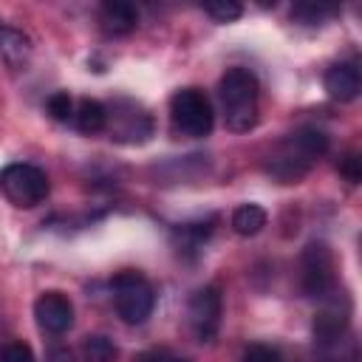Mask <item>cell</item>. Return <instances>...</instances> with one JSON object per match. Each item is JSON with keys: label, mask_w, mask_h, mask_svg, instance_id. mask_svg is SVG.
<instances>
[{"label": "cell", "mask_w": 362, "mask_h": 362, "mask_svg": "<svg viewBox=\"0 0 362 362\" xmlns=\"http://www.w3.org/2000/svg\"><path fill=\"white\" fill-rule=\"evenodd\" d=\"M74 127L79 133H102L105 130V105L96 99H82L74 105Z\"/></svg>", "instance_id": "5bb4252c"}, {"label": "cell", "mask_w": 362, "mask_h": 362, "mask_svg": "<svg viewBox=\"0 0 362 362\" xmlns=\"http://www.w3.org/2000/svg\"><path fill=\"white\" fill-rule=\"evenodd\" d=\"M204 11L212 17V20H218V23H232V20H238L240 14H243V8H240V3H232V0H221V3H206L204 6Z\"/></svg>", "instance_id": "ac0fdd59"}, {"label": "cell", "mask_w": 362, "mask_h": 362, "mask_svg": "<svg viewBox=\"0 0 362 362\" xmlns=\"http://www.w3.org/2000/svg\"><path fill=\"white\" fill-rule=\"evenodd\" d=\"M0 189L14 206L31 209L48 198L51 187H48V175L40 167L25 161H11L0 170Z\"/></svg>", "instance_id": "8992f818"}, {"label": "cell", "mask_w": 362, "mask_h": 362, "mask_svg": "<svg viewBox=\"0 0 362 362\" xmlns=\"http://www.w3.org/2000/svg\"><path fill=\"white\" fill-rule=\"evenodd\" d=\"M99 23H102V31H105V34L124 37V34H130V31L139 25V11H136L133 3L110 0V3H102V8H99Z\"/></svg>", "instance_id": "7c38bea8"}, {"label": "cell", "mask_w": 362, "mask_h": 362, "mask_svg": "<svg viewBox=\"0 0 362 362\" xmlns=\"http://www.w3.org/2000/svg\"><path fill=\"white\" fill-rule=\"evenodd\" d=\"M212 124H215V113H212V105L204 90L181 88L170 96V127L175 136L204 139V136H209Z\"/></svg>", "instance_id": "3957f363"}, {"label": "cell", "mask_w": 362, "mask_h": 362, "mask_svg": "<svg viewBox=\"0 0 362 362\" xmlns=\"http://www.w3.org/2000/svg\"><path fill=\"white\" fill-rule=\"evenodd\" d=\"M45 107H48L51 119H57V122H71V119H74V99H71L65 90L51 93L48 102H45Z\"/></svg>", "instance_id": "e0dca14e"}, {"label": "cell", "mask_w": 362, "mask_h": 362, "mask_svg": "<svg viewBox=\"0 0 362 362\" xmlns=\"http://www.w3.org/2000/svg\"><path fill=\"white\" fill-rule=\"evenodd\" d=\"M240 362H283V356H280L277 348H272L266 342H255V345H249L243 351V359Z\"/></svg>", "instance_id": "ffe728a7"}, {"label": "cell", "mask_w": 362, "mask_h": 362, "mask_svg": "<svg viewBox=\"0 0 362 362\" xmlns=\"http://www.w3.org/2000/svg\"><path fill=\"white\" fill-rule=\"evenodd\" d=\"M82 359L85 362H113L116 359V345L107 337H102V334L85 337V342H82Z\"/></svg>", "instance_id": "2e32d148"}, {"label": "cell", "mask_w": 362, "mask_h": 362, "mask_svg": "<svg viewBox=\"0 0 362 362\" xmlns=\"http://www.w3.org/2000/svg\"><path fill=\"white\" fill-rule=\"evenodd\" d=\"M136 362H184V359H175V356H170L167 351H158V348H153V351H144V354H139V356H136Z\"/></svg>", "instance_id": "603a6c76"}, {"label": "cell", "mask_w": 362, "mask_h": 362, "mask_svg": "<svg viewBox=\"0 0 362 362\" xmlns=\"http://www.w3.org/2000/svg\"><path fill=\"white\" fill-rule=\"evenodd\" d=\"M0 54L6 57V62L11 68H23L31 57L28 34H23L20 28H11V25H0Z\"/></svg>", "instance_id": "4fadbf2b"}, {"label": "cell", "mask_w": 362, "mask_h": 362, "mask_svg": "<svg viewBox=\"0 0 362 362\" xmlns=\"http://www.w3.org/2000/svg\"><path fill=\"white\" fill-rule=\"evenodd\" d=\"M325 17H331V8H322V6H297V8H291V20L303 23V25H320Z\"/></svg>", "instance_id": "d6986e66"}, {"label": "cell", "mask_w": 362, "mask_h": 362, "mask_svg": "<svg viewBox=\"0 0 362 362\" xmlns=\"http://www.w3.org/2000/svg\"><path fill=\"white\" fill-rule=\"evenodd\" d=\"M322 88L337 102H351L359 93V68L354 62H334L322 74Z\"/></svg>", "instance_id": "30bf717a"}, {"label": "cell", "mask_w": 362, "mask_h": 362, "mask_svg": "<svg viewBox=\"0 0 362 362\" xmlns=\"http://www.w3.org/2000/svg\"><path fill=\"white\" fill-rule=\"evenodd\" d=\"M156 130L153 116L133 99H113L105 105V133L122 144H144Z\"/></svg>", "instance_id": "5b68a950"}, {"label": "cell", "mask_w": 362, "mask_h": 362, "mask_svg": "<svg viewBox=\"0 0 362 362\" xmlns=\"http://www.w3.org/2000/svg\"><path fill=\"white\" fill-rule=\"evenodd\" d=\"M221 314H223V297H221L218 286H204V288L192 291V297L187 303V322L198 342L215 339V334L221 328Z\"/></svg>", "instance_id": "ba28073f"}, {"label": "cell", "mask_w": 362, "mask_h": 362, "mask_svg": "<svg viewBox=\"0 0 362 362\" xmlns=\"http://www.w3.org/2000/svg\"><path fill=\"white\" fill-rule=\"evenodd\" d=\"M45 359H48V362H74V351H71L68 345H54Z\"/></svg>", "instance_id": "cb8c5ba5"}, {"label": "cell", "mask_w": 362, "mask_h": 362, "mask_svg": "<svg viewBox=\"0 0 362 362\" xmlns=\"http://www.w3.org/2000/svg\"><path fill=\"white\" fill-rule=\"evenodd\" d=\"M257 76L249 68H229L221 76L218 93L223 105V122L235 133H246L257 124Z\"/></svg>", "instance_id": "7a4b0ae2"}, {"label": "cell", "mask_w": 362, "mask_h": 362, "mask_svg": "<svg viewBox=\"0 0 362 362\" xmlns=\"http://www.w3.org/2000/svg\"><path fill=\"white\" fill-rule=\"evenodd\" d=\"M300 288L305 297L325 300L337 288L334 255L325 243H308L300 257Z\"/></svg>", "instance_id": "52a82bcc"}, {"label": "cell", "mask_w": 362, "mask_h": 362, "mask_svg": "<svg viewBox=\"0 0 362 362\" xmlns=\"http://www.w3.org/2000/svg\"><path fill=\"white\" fill-rule=\"evenodd\" d=\"M212 232H215V218L192 221V223H178L175 232H173V246L178 249L181 257L195 260L201 255L204 243L212 238Z\"/></svg>", "instance_id": "8fae6325"}, {"label": "cell", "mask_w": 362, "mask_h": 362, "mask_svg": "<svg viewBox=\"0 0 362 362\" xmlns=\"http://www.w3.org/2000/svg\"><path fill=\"white\" fill-rule=\"evenodd\" d=\"M34 320L40 331L59 337L74 325V305L62 291H45L34 303Z\"/></svg>", "instance_id": "9c48e42d"}, {"label": "cell", "mask_w": 362, "mask_h": 362, "mask_svg": "<svg viewBox=\"0 0 362 362\" xmlns=\"http://www.w3.org/2000/svg\"><path fill=\"white\" fill-rule=\"evenodd\" d=\"M339 173L351 181V184H356L359 178H362V167H359V156L356 153H348V156H342L339 158Z\"/></svg>", "instance_id": "7402d4cb"}, {"label": "cell", "mask_w": 362, "mask_h": 362, "mask_svg": "<svg viewBox=\"0 0 362 362\" xmlns=\"http://www.w3.org/2000/svg\"><path fill=\"white\" fill-rule=\"evenodd\" d=\"M266 226V209L257 206V204H240L235 212H232V229L238 235H257L260 229Z\"/></svg>", "instance_id": "9a60e30c"}, {"label": "cell", "mask_w": 362, "mask_h": 362, "mask_svg": "<svg viewBox=\"0 0 362 362\" xmlns=\"http://www.w3.org/2000/svg\"><path fill=\"white\" fill-rule=\"evenodd\" d=\"M113 305L124 322L141 325L156 308V288L144 274L124 269L113 277Z\"/></svg>", "instance_id": "277c9868"}, {"label": "cell", "mask_w": 362, "mask_h": 362, "mask_svg": "<svg viewBox=\"0 0 362 362\" xmlns=\"http://www.w3.org/2000/svg\"><path fill=\"white\" fill-rule=\"evenodd\" d=\"M0 362H34V354L25 342H11V345H6Z\"/></svg>", "instance_id": "44dd1931"}, {"label": "cell", "mask_w": 362, "mask_h": 362, "mask_svg": "<svg viewBox=\"0 0 362 362\" xmlns=\"http://www.w3.org/2000/svg\"><path fill=\"white\" fill-rule=\"evenodd\" d=\"M328 153V136L317 127H300L288 139L277 144V150L269 156L266 170L280 181V184H294L300 181L317 158Z\"/></svg>", "instance_id": "6da1fadb"}]
</instances>
